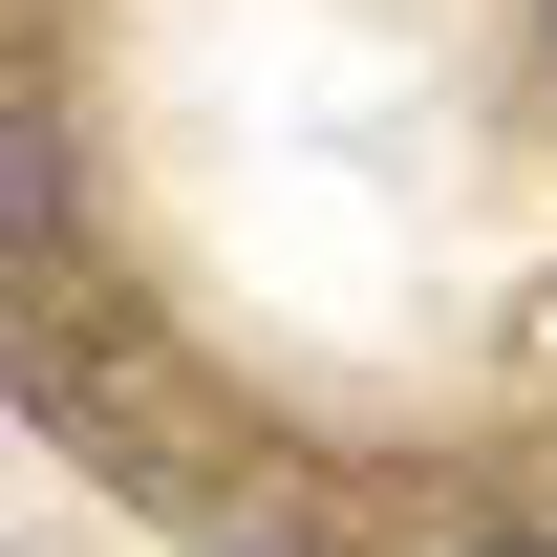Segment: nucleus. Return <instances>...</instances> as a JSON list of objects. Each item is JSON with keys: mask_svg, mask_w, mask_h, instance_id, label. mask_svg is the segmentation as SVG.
Instances as JSON below:
<instances>
[{"mask_svg": "<svg viewBox=\"0 0 557 557\" xmlns=\"http://www.w3.org/2000/svg\"><path fill=\"white\" fill-rule=\"evenodd\" d=\"M44 236H65V129L0 108V258H44Z\"/></svg>", "mask_w": 557, "mask_h": 557, "instance_id": "obj_1", "label": "nucleus"}, {"mask_svg": "<svg viewBox=\"0 0 557 557\" xmlns=\"http://www.w3.org/2000/svg\"><path fill=\"white\" fill-rule=\"evenodd\" d=\"M472 557H557V536H472Z\"/></svg>", "mask_w": 557, "mask_h": 557, "instance_id": "obj_2", "label": "nucleus"}]
</instances>
